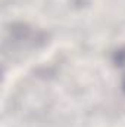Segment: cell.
<instances>
[{
	"label": "cell",
	"mask_w": 125,
	"mask_h": 127,
	"mask_svg": "<svg viewBox=\"0 0 125 127\" xmlns=\"http://www.w3.org/2000/svg\"><path fill=\"white\" fill-rule=\"evenodd\" d=\"M115 62L118 64V65H121V66H125V47L116 50V53H115Z\"/></svg>",
	"instance_id": "1"
}]
</instances>
